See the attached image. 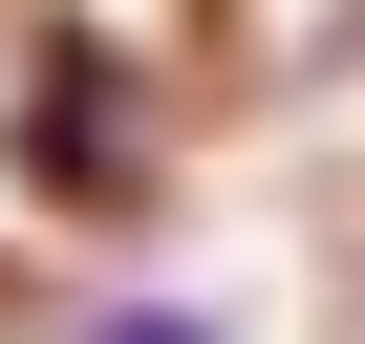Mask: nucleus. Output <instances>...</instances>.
I'll return each instance as SVG.
<instances>
[{"label": "nucleus", "mask_w": 365, "mask_h": 344, "mask_svg": "<svg viewBox=\"0 0 365 344\" xmlns=\"http://www.w3.org/2000/svg\"><path fill=\"white\" fill-rule=\"evenodd\" d=\"M86 344H215V323H194V301H129V323H86Z\"/></svg>", "instance_id": "nucleus-1"}]
</instances>
